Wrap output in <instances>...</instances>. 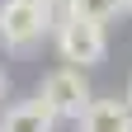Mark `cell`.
<instances>
[{"instance_id": "cell-6", "label": "cell", "mask_w": 132, "mask_h": 132, "mask_svg": "<svg viewBox=\"0 0 132 132\" xmlns=\"http://www.w3.org/2000/svg\"><path fill=\"white\" fill-rule=\"evenodd\" d=\"M76 19H94V24H109L127 10V0H71Z\"/></svg>"}, {"instance_id": "cell-7", "label": "cell", "mask_w": 132, "mask_h": 132, "mask_svg": "<svg viewBox=\"0 0 132 132\" xmlns=\"http://www.w3.org/2000/svg\"><path fill=\"white\" fill-rule=\"evenodd\" d=\"M10 94V76H5V66H0V99Z\"/></svg>"}, {"instance_id": "cell-9", "label": "cell", "mask_w": 132, "mask_h": 132, "mask_svg": "<svg viewBox=\"0 0 132 132\" xmlns=\"http://www.w3.org/2000/svg\"><path fill=\"white\" fill-rule=\"evenodd\" d=\"M127 14H132V0H127Z\"/></svg>"}, {"instance_id": "cell-5", "label": "cell", "mask_w": 132, "mask_h": 132, "mask_svg": "<svg viewBox=\"0 0 132 132\" xmlns=\"http://www.w3.org/2000/svg\"><path fill=\"white\" fill-rule=\"evenodd\" d=\"M76 132H132V109L123 99H94V104L80 113Z\"/></svg>"}, {"instance_id": "cell-4", "label": "cell", "mask_w": 132, "mask_h": 132, "mask_svg": "<svg viewBox=\"0 0 132 132\" xmlns=\"http://www.w3.org/2000/svg\"><path fill=\"white\" fill-rule=\"evenodd\" d=\"M0 132H57V113L33 94V99H19L0 113Z\"/></svg>"}, {"instance_id": "cell-8", "label": "cell", "mask_w": 132, "mask_h": 132, "mask_svg": "<svg viewBox=\"0 0 132 132\" xmlns=\"http://www.w3.org/2000/svg\"><path fill=\"white\" fill-rule=\"evenodd\" d=\"M123 104H127V109H132V80H127V94H123Z\"/></svg>"}, {"instance_id": "cell-1", "label": "cell", "mask_w": 132, "mask_h": 132, "mask_svg": "<svg viewBox=\"0 0 132 132\" xmlns=\"http://www.w3.org/2000/svg\"><path fill=\"white\" fill-rule=\"evenodd\" d=\"M38 99H43V104L57 113V123H61V118L80 123V113L94 104V90H90L85 71H76V66H57V71H47V76H43Z\"/></svg>"}, {"instance_id": "cell-3", "label": "cell", "mask_w": 132, "mask_h": 132, "mask_svg": "<svg viewBox=\"0 0 132 132\" xmlns=\"http://www.w3.org/2000/svg\"><path fill=\"white\" fill-rule=\"evenodd\" d=\"M52 38H57L61 61H71L76 71L99 66L104 52H109V33H104V24H94V19H71V24H61Z\"/></svg>"}, {"instance_id": "cell-2", "label": "cell", "mask_w": 132, "mask_h": 132, "mask_svg": "<svg viewBox=\"0 0 132 132\" xmlns=\"http://www.w3.org/2000/svg\"><path fill=\"white\" fill-rule=\"evenodd\" d=\"M47 33L52 28L38 0H0V47L5 52H33Z\"/></svg>"}]
</instances>
